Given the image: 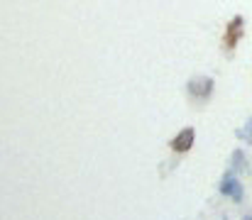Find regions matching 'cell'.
I'll list each match as a JSON object with an SVG mask.
<instances>
[{
	"label": "cell",
	"mask_w": 252,
	"mask_h": 220,
	"mask_svg": "<svg viewBox=\"0 0 252 220\" xmlns=\"http://www.w3.org/2000/svg\"><path fill=\"white\" fill-rule=\"evenodd\" d=\"M213 91H216V81H213L211 76H193V78L186 81V93H189V98H193V100H198V103H206V100L213 95Z\"/></svg>",
	"instance_id": "cell-1"
},
{
	"label": "cell",
	"mask_w": 252,
	"mask_h": 220,
	"mask_svg": "<svg viewBox=\"0 0 252 220\" xmlns=\"http://www.w3.org/2000/svg\"><path fill=\"white\" fill-rule=\"evenodd\" d=\"M220 193H223V196H228V198H233V203H243V201H245L243 184L238 181V176H235V171H233V169L223 174V179H220Z\"/></svg>",
	"instance_id": "cell-3"
},
{
	"label": "cell",
	"mask_w": 252,
	"mask_h": 220,
	"mask_svg": "<svg viewBox=\"0 0 252 220\" xmlns=\"http://www.w3.org/2000/svg\"><path fill=\"white\" fill-rule=\"evenodd\" d=\"M243 220H252V213H248V216H243Z\"/></svg>",
	"instance_id": "cell-7"
},
{
	"label": "cell",
	"mask_w": 252,
	"mask_h": 220,
	"mask_svg": "<svg viewBox=\"0 0 252 220\" xmlns=\"http://www.w3.org/2000/svg\"><path fill=\"white\" fill-rule=\"evenodd\" d=\"M243 32H245V20L243 15H233V20L225 25V32H223V49L230 54L235 52L238 42L243 39Z\"/></svg>",
	"instance_id": "cell-2"
},
{
	"label": "cell",
	"mask_w": 252,
	"mask_h": 220,
	"mask_svg": "<svg viewBox=\"0 0 252 220\" xmlns=\"http://www.w3.org/2000/svg\"><path fill=\"white\" fill-rule=\"evenodd\" d=\"M193 142H196V130H193V127H184V130L169 142V147H171V152H176V154H186V152L193 147Z\"/></svg>",
	"instance_id": "cell-4"
},
{
	"label": "cell",
	"mask_w": 252,
	"mask_h": 220,
	"mask_svg": "<svg viewBox=\"0 0 252 220\" xmlns=\"http://www.w3.org/2000/svg\"><path fill=\"white\" fill-rule=\"evenodd\" d=\"M245 164H248L245 152H243V149H233V157H230V169L238 174V171H243V169H245Z\"/></svg>",
	"instance_id": "cell-5"
},
{
	"label": "cell",
	"mask_w": 252,
	"mask_h": 220,
	"mask_svg": "<svg viewBox=\"0 0 252 220\" xmlns=\"http://www.w3.org/2000/svg\"><path fill=\"white\" fill-rule=\"evenodd\" d=\"M235 137H238V140H245V142H250L252 145V118L248 120V125H245L243 130H238V132H235Z\"/></svg>",
	"instance_id": "cell-6"
}]
</instances>
